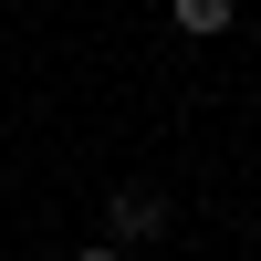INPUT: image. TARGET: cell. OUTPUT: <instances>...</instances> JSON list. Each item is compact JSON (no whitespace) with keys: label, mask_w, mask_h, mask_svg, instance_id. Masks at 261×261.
I'll list each match as a JSON object with an SVG mask.
<instances>
[{"label":"cell","mask_w":261,"mask_h":261,"mask_svg":"<svg viewBox=\"0 0 261 261\" xmlns=\"http://www.w3.org/2000/svg\"><path fill=\"white\" fill-rule=\"evenodd\" d=\"M157 230H167L157 188H115V199H105V251H136V241H157Z\"/></svg>","instance_id":"1"},{"label":"cell","mask_w":261,"mask_h":261,"mask_svg":"<svg viewBox=\"0 0 261 261\" xmlns=\"http://www.w3.org/2000/svg\"><path fill=\"white\" fill-rule=\"evenodd\" d=\"M230 11H241V0H167V21H178V32H199V42H220Z\"/></svg>","instance_id":"2"},{"label":"cell","mask_w":261,"mask_h":261,"mask_svg":"<svg viewBox=\"0 0 261 261\" xmlns=\"http://www.w3.org/2000/svg\"><path fill=\"white\" fill-rule=\"evenodd\" d=\"M73 261H125V251H105V241H94V251H73Z\"/></svg>","instance_id":"3"}]
</instances>
